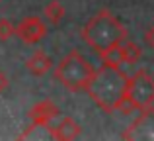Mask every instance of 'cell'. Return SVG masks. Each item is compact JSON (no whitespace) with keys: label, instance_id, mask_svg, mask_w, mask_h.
Instances as JSON below:
<instances>
[{"label":"cell","instance_id":"6da1fadb","mask_svg":"<svg viewBox=\"0 0 154 141\" xmlns=\"http://www.w3.org/2000/svg\"><path fill=\"white\" fill-rule=\"evenodd\" d=\"M127 82L129 76L119 65L103 63L100 69H96L86 92L100 110L109 114L121 106L125 98V90H127Z\"/></svg>","mask_w":154,"mask_h":141},{"label":"cell","instance_id":"7a4b0ae2","mask_svg":"<svg viewBox=\"0 0 154 141\" xmlns=\"http://www.w3.org/2000/svg\"><path fill=\"white\" fill-rule=\"evenodd\" d=\"M80 35L96 53H103L105 49L115 47L127 39V27L119 22V18L103 8L84 24Z\"/></svg>","mask_w":154,"mask_h":141},{"label":"cell","instance_id":"3957f363","mask_svg":"<svg viewBox=\"0 0 154 141\" xmlns=\"http://www.w3.org/2000/svg\"><path fill=\"white\" fill-rule=\"evenodd\" d=\"M94 67L90 65L86 57L78 51H70L66 57L60 59L55 69V79L70 92H86L90 86V80L94 76Z\"/></svg>","mask_w":154,"mask_h":141},{"label":"cell","instance_id":"277c9868","mask_svg":"<svg viewBox=\"0 0 154 141\" xmlns=\"http://www.w3.org/2000/svg\"><path fill=\"white\" fill-rule=\"evenodd\" d=\"M154 102V76L146 69L137 71L133 76H129L127 90H125V98L117 112L121 114H131L135 110H144L150 108Z\"/></svg>","mask_w":154,"mask_h":141},{"label":"cell","instance_id":"5b68a950","mask_svg":"<svg viewBox=\"0 0 154 141\" xmlns=\"http://www.w3.org/2000/svg\"><path fill=\"white\" fill-rule=\"evenodd\" d=\"M121 139L127 141H154V108L140 110L139 118L121 133Z\"/></svg>","mask_w":154,"mask_h":141},{"label":"cell","instance_id":"8992f818","mask_svg":"<svg viewBox=\"0 0 154 141\" xmlns=\"http://www.w3.org/2000/svg\"><path fill=\"white\" fill-rule=\"evenodd\" d=\"M16 35H18L23 43L33 45V43H39L47 35V26L41 22V18L29 16V18H23L22 22L16 26Z\"/></svg>","mask_w":154,"mask_h":141},{"label":"cell","instance_id":"52a82bcc","mask_svg":"<svg viewBox=\"0 0 154 141\" xmlns=\"http://www.w3.org/2000/svg\"><path fill=\"white\" fill-rule=\"evenodd\" d=\"M60 110L53 100H41L35 106L29 108L27 116L31 120V127L29 130H35V127H47L55 118H59Z\"/></svg>","mask_w":154,"mask_h":141},{"label":"cell","instance_id":"ba28073f","mask_svg":"<svg viewBox=\"0 0 154 141\" xmlns=\"http://www.w3.org/2000/svg\"><path fill=\"white\" fill-rule=\"evenodd\" d=\"M80 123L74 122L72 118H63L57 126L49 127V135L57 141H72L80 135Z\"/></svg>","mask_w":154,"mask_h":141},{"label":"cell","instance_id":"9c48e42d","mask_svg":"<svg viewBox=\"0 0 154 141\" xmlns=\"http://www.w3.org/2000/svg\"><path fill=\"white\" fill-rule=\"evenodd\" d=\"M51 65H53V59L47 53H43V51H35V53L26 61V69L35 76H43L51 69Z\"/></svg>","mask_w":154,"mask_h":141},{"label":"cell","instance_id":"30bf717a","mask_svg":"<svg viewBox=\"0 0 154 141\" xmlns=\"http://www.w3.org/2000/svg\"><path fill=\"white\" fill-rule=\"evenodd\" d=\"M121 51H123V61L129 63V65H135V63L143 57V49H140L135 41H129V39H125V41L121 43Z\"/></svg>","mask_w":154,"mask_h":141},{"label":"cell","instance_id":"8fae6325","mask_svg":"<svg viewBox=\"0 0 154 141\" xmlns=\"http://www.w3.org/2000/svg\"><path fill=\"white\" fill-rule=\"evenodd\" d=\"M43 14H45V18L49 20L53 26H57V24L64 18V6L59 0H51V2L43 8Z\"/></svg>","mask_w":154,"mask_h":141},{"label":"cell","instance_id":"7c38bea8","mask_svg":"<svg viewBox=\"0 0 154 141\" xmlns=\"http://www.w3.org/2000/svg\"><path fill=\"white\" fill-rule=\"evenodd\" d=\"M100 57H102V63H107V65H123V51H121V43L115 47H109V49H105L103 53H100Z\"/></svg>","mask_w":154,"mask_h":141},{"label":"cell","instance_id":"4fadbf2b","mask_svg":"<svg viewBox=\"0 0 154 141\" xmlns=\"http://www.w3.org/2000/svg\"><path fill=\"white\" fill-rule=\"evenodd\" d=\"M12 35H16V26L10 20L2 18L0 20V41H8Z\"/></svg>","mask_w":154,"mask_h":141},{"label":"cell","instance_id":"5bb4252c","mask_svg":"<svg viewBox=\"0 0 154 141\" xmlns=\"http://www.w3.org/2000/svg\"><path fill=\"white\" fill-rule=\"evenodd\" d=\"M144 39H146V43L154 49V24L146 30V34H144Z\"/></svg>","mask_w":154,"mask_h":141},{"label":"cell","instance_id":"9a60e30c","mask_svg":"<svg viewBox=\"0 0 154 141\" xmlns=\"http://www.w3.org/2000/svg\"><path fill=\"white\" fill-rule=\"evenodd\" d=\"M8 84H10V80H8V75H6L4 71H0V92L6 90Z\"/></svg>","mask_w":154,"mask_h":141}]
</instances>
